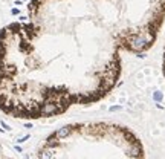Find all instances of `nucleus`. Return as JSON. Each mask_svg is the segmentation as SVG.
Instances as JSON below:
<instances>
[{
  "label": "nucleus",
  "mask_w": 165,
  "mask_h": 159,
  "mask_svg": "<svg viewBox=\"0 0 165 159\" xmlns=\"http://www.w3.org/2000/svg\"><path fill=\"white\" fill-rule=\"evenodd\" d=\"M0 32V109L52 118L112 92L121 43L101 0H31L28 17Z\"/></svg>",
  "instance_id": "obj_1"
},
{
  "label": "nucleus",
  "mask_w": 165,
  "mask_h": 159,
  "mask_svg": "<svg viewBox=\"0 0 165 159\" xmlns=\"http://www.w3.org/2000/svg\"><path fill=\"white\" fill-rule=\"evenodd\" d=\"M37 159H145L139 138L115 123L67 124L46 138Z\"/></svg>",
  "instance_id": "obj_2"
},
{
  "label": "nucleus",
  "mask_w": 165,
  "mask_h": 159,
  "mask_svg": "<svg viewBox=\"0 0 165 159\" xmlns=\"http://www.w3.org/2000/svg\"><path fill=\"white\" fill-rule=\"evenodd\" d=\"M122 51L144 54L165 22V0H101Z\"/></svg>",
  "instance_id": "obj_3"
},
{
  "label": "nucleus",
  "mask_w": 165,
  "mask_h": 159,
  "mask_svg": "<svg viewBox=\"0 0 165 159\" xmlns=\"http://www.w3.org/2000/svg\"><path fill=\"white\" fill-rule=\"evenodd\" d=\"M163 75H165V51H163Z\"/></svg>",
  "instance_id": "obj_4"
}]
</instances>
